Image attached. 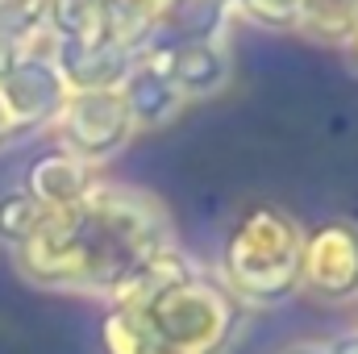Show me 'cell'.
<instances>
[{
	"label": "cell",
	"instance_id": "5bb4252c",
	"mask_svg": "<svg viewBox=\"0 0 358 354\" xmlns=\"http://www.w3.org/2000/svg\"><path fill=\"white\" fill-rule=\"evenodd\" d=\"M108 0H46V29L59 42H104Z\"/></svg>",
	"mask_w": 358,
	"mask_h": 354
},
{
	"label": "cell",
	"instance_id": "3957f363",
	"mask_svg": "<svg viewBox=\"0 0 358 354\" xmlns=\"http://www.w3.org/2000/svg\"><path fill=\"white\" fill-rule=\"evenodd\" d=\"M146 317L176 354H225L246 325V309L221 288V279L200 271L163 288L146 304Z\"/></svg>",
	"mask_w": 358,
	"mask_h": 354
},
{
	"label": "cell",
	"instance_id": "ffe728a7",
	"mask_svg": "<svg viewBox=\"0 0 358 354\" xmlns=\"http://www.w3.org/2000/svg\"><path fill=\"white\" fill-rule=\"evenodd\" d=\"M342 50H346V59H350V67L358 71V21H355V29L346 34V42H342Z\"/></svg>",
	"mask_w": 358,
	"mask_h": 354
},
{
	"label": "cell",
	"instance_id": "4fadbf2b",
	"mask_svg": "<svg viewBox=\"0 0 358 354\" xmlns=\"http://www.w3.org/2000/svg\"><path fill=\"white\" fill-rule=\"evenodd\" d=\"M100 354H176V351L159 338L146 309H108L104 321H100Z\"/></svg>",
	"mask_w": 358,
	"mask_h": 354
},
{
	"label": "cell",
	"instance_id": "9a60e30c",
	"mask_svg": "<svg viewBox=\"0 0 358 354\" xmlns=\"http://www.w3.org/2000/svg\"><path fill=\"white\" fill-rule=\"evenodd\" d=\"M358 21V0H300V29L317 42L342 46Z\"/></svg>",
	"mask_w": 358,
	"mask_h": 354
},
{
	"label": "cell",
	"instance_id": "2e32d148",
	"mask_svg": "<svg viewBox=\"0 0 358 354\" xmlns=\"http://www.w3.org/2000/svg\"><path fill=\"white\" fill-rule=\"evenodd\" d=\"M42 217H46V208L25 192V187H17V192H4L0 196V246L13 255L17 246H25L29 238H34V229L42 225Z\"/></svg>",
	"mask_w": 358,
	"mask_h": 354
},
{
	"label": "cell",
	"instance_id": "5b68a950",
	"mask_svg": "<svg viewBox=\"0 0 358 354\" xmlns=\"http://www.w3.org/2000/svg\"><path fill=\"white\" fill-rule=\"evenodd\" d=\"M300 292H308L317 304L358 300V221L325 217L313 229H304Z\"/></svg>",
	"mask_w": 358,
	"mask_h": 354
},
{
	"label": "cell",
	"instance_id": "ba28073f",
	"mask_svg": "<svg viewBox=\"0 0 358 354\" xmlns=\"http://www.w3.org/2000/svg\"><path fill=\"white\" fill-rule=\"evenodd\" d=\"M100 187L96 167L67 155V150H42L29 167H25V192L42 204V208H71L80 200H88Z\"/></svg>",
	"mask_w": 358,
	"mask_h": 354
},
{
	"label": "cell",
	"instance_id": "7a4b0ae2",
	"mask_svg": "<svg viewBox=\"0 0 358 354\" xmlns=\"http://www.w3.org/2000/svg\"><path fill=\"white\" fill-rule=\"evenodd\" d=\"M304 225L275 200H250L221 242V288L242 309H275L300 292Z\"/></svg>",
	"mask_w": 358,
	"mask_h": 354
},
{
	"label": "cell",
	"instance_id": "ac0fdd59",
	"mask_svg": "<svg viewBox=\"0 0 358 354\" xmlns=\"http://www.w3.org/2000/svg\"><path fill=\"white\" fill-rule=\"evenodd\" d=\"M17 59H21V46H17V42H13V38L0 29V76H4V71L17 63Z\"/></svg>",
	"mask_w": 358,
	"mask_h": 354
},
{
	"label": "cell",
	"instance_id": "6da1fadb",
	"mask_svg": "<svg viewBox=\"0 0 358 354\" xmlns=\"http://www.w3.org/2000/svg\"><path fill=\"white\" fill-rule=\"evenodd\" d=\"M167 238L163 208L125 187H96L71 208H46L25 246L13 250V271L34 288L104 292Z\"/></svg>",
	"mask_w": 358,
	"mask_h": 354
},
{
	"label": "cell",
	"instance_id": "8fae6325",
	"mask_svg": "<svg viewBox=\"0 0 358 354\" xmlns=\"http://www.w3.org/2000/svg\"><path fill=\"white\" fill-rule=\"evenodd\" d=\"M196 267L187 263V255L176 250L171 242H163L159 250H150L146 259L129 267L113 288H108V309H146L163 288L179 283L183 275H192Z\"/></svg>",
	"mask_w": 358,
	"mask_h": 354
},
{
	"label": "cell",
	"instance_id": "52a82bcc",
	"mask_svg": "<svg viewBox=\"0 0 358 354\" xmlns=\"http://www.w3.org/2000/svg\"><path fill=\"white\" fill-rule=\"evenodd\" d=\"M150 59L167 71V80L176 84V92L183 100L217 96L234 76V59H229L221 38L217 42H171V46L155 50Z\"/></svg>",
	"mask_w": 358,
	"mask_h": 354
},
{
	"label": "cell",
	"instance_id": "9c48e42d",
	"mask_svg": "<svg viewBox=\"0 0 358 354\" xmlns=\"http://www.w3.org/2000/svg\"><path fill=\"white\" fill-rule=\"evenodd\" d=\"M138 55L113 46V42H59L55 46V67L63 76L67 92H100L117 88L125 71L134 67Z\"/></svg>",
	"mask_w": 358,
	"mask_h": 354
},
{
	"label": "cell",
	"instance_id": "277c9868",
	"mask_svg": "<svg viewBox=\"0 0 358 354\" xmlns=\"http://www.w3.org/2000/svg\"><path fill=\"white\" fill-rule=\"evenodd\" d=\"M55 134H59V150L84 159V163H104L113 155H121L138 125L121 100L117 88H100V92H67L59 117H55Z\"/></svg>",
	"mask_w": 358,
	"mask_h": 354
},
{
	"label": "cell",
	"instance_id": "d6986e66",
	"mask_svg": "<svg viewBox=\"0 0 358 354\" xmlns=\"http://www.w3.org/2000/svg\"><path fill=\"white\" fill-rule=\"evenodd\" d=\"M325 354H358V330H355V334H342V338H334V342L325 346Z\"/></svg>",
	"mask_w": 358,
	"mask_h": 354
},
{
	"label": "cell",
	"instance_id": "30bf717a",
	"mask_svg": "<svg viewBox=\"0 0 358 354\" xmlns=\"http://www.w3.org/2000/svg\"><path fill=\"white\" fill-rule=\"evenodd\" d=\"M117 92H121V100H125V108H129L138 129H159V125L176 121L179 108L187 104L176 92V84L167 80V71L150 55L134 59V67L125 71V80L117 84Z\"/></svg>",
	"mask_w": 358,
	"mask_h": 354
},
{
	"label": "cell",
	"instance_id": "7c38bea8",
	"mask_svg": "<svg viewBox=\"0 0 358 354\" xmlns=\"http://www.w3.org/2000/svg\"><path fill=\"white\" fill-rule=\"evenodd\" d=\"M234 17L229 0H171L167 13L159 17L146 55L171 46V42H217Z\"/></svg>",
	"mask_w": 358,
	"mask_h": 354
},
{
	"label": "cell",
	"instance_id": "44dd1931",
	"mask_svg": "<svg viewBox=\"0 0 358 354\" xmlns=\"http://www.w3.org/2000/svg\"><path fill=\"white\" fill-rule=\"evenodd\" d=\"M13 138H17V134H13V125H8V117H4V108H0V150H4Z\"/></svg>",
	"mask_w": 358,
	"mask_h": 354
},
{
	"label": "cell",
	"instance_id": "8992f818",
	"mask_svg": "<svg viewBox=\"0 0 358 354\" xmlns=\"http://www.w3.org/2000/svg\"><path fill=\"white\" fill-rule=\"evenodd\" d=\"M63 100H67V84H63L55 59L21 55V59L0 76V108H4L13 134L55 125Z\"/></svg>",
	"mask_w": 358,
	"mask_h": 354
},
{
	"label": "cell",
	"instance_id": "7402d4cb",
	"mask_svg": "<svg viewBox=\"0 0 358 354\" xmlns=\"http://www.w3.org/2000/svg\"><path fill=\"white\" fill-rule=\"evenodd\" d=\"M279 354H325V346H308V342H300V346H287V351Z\"/></svg>",
	"mask_w": 358,
	"mask_h": 354
},
{
	"label": "cell",
	"instance_id": "e0dca14e",
	"mask_svg": "<svg viewBox=\"0 0 358 354\" xmlns=\"http://www.w3.org/2000/svg\"><path fill=\"white\" fill-rule=\"evenodd\" d=\"M234 13L263 29H300V0H229Z\"/></svg>",
	"mask_w": 358,
	"mask_h": 354
}]
</instances>
